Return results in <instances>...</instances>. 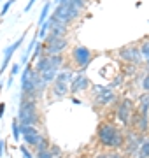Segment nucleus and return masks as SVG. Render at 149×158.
I'll return each mask as SVG.
<instances>
[{
  "instance_id": "1",
  "label": "nucleus",
  "mask_w": 149,
  "mask_h": 158,
  "mask_svg": "<svg viewBox=\"0 0 149 158\" xmlns=\"http://www.w3.org/2000/svg\"><path fill=\"white\" fill-rule=\"evenodd\" d=\"M98 141L105 148H121L125 137L112 123H102L98 128Z\"/></svg>"
},
{
  "instance_id": "2",
  "label": "nucleus",
  "mask_w": 149,
  "mask_h": 158,
  "mask_svg": "<svg viewBox=\"0 0 149 158\" xmlns=\"http://www.w3.org/2000/svg\"><path fill=\"white\" fill-rule=\"evenodd\" d=\"M18 121H19V125H32V127L39 121L37 107H35V100L21 98V104H19V113H18Z\"/></svg>"
},
{
  "instance_id": "3",
  "label": "nucleus",
  "mask_w": 149,
  "mask_h": 158,
  "mask_svg": "<svg viewBox=\"0 0 149 158\" xmlns=\"http://www.w3.org/2000/svg\"><path fill=\"white\" fill-rule=\"evenodd\" d=\"M79 9H75L72 4H70V0H63L62 4H58L56 9H54V12H53V18L54 19H58L60 23H63V25H69L72 19H75V18L79 16Z\"/></svg>"
},
{
  "instance_id": "4",
  "label": "nucleus",
  "mask_w": 149,
  "mask_h": 158,
  "mask_svg": "<svg viewBox=\"0 0 149 158\" xmlns=\"http://www.w3.org/2000/svg\"><path fill=\"white\" fill-rule=\"evenodd\" d=\"M72 79H74V74H72V70H69V69L60 70L56 81L53 83V93H54L58 98L67 97V93H69V85L72 83Z\"/></svg>"
},
{
  "instance_id": "5",
  "label": "nucleus",
  "mask_w": 149,
  "mask_h": 158,
  "mask_svg": "<svg viewBox=\"0 0 149 158\" xmlns=\"http://www.w3.org/2000/svg\"><path fill=\"white\" fill-rule=\"evenodd\" d=\"M32 72H34L32 67L25 69L23 76H21V91H23V98L35 100V98H39V93H37V90L34 86V81H32Z\"/></svg>"
},
{
  "instance_id": "6",
  "label": "nucleus",
  "mask_w": 149,
  "mask_h": 158,
  "mask_svg": "<svg viewBox=\"0 0 149 158\" xmlns=\"http://www.w3.org/2000/svg\"><path fill=\"white\" fill-rule=\"evenodd\" d=\"M46 55H60L65 48H67V39L65 37H54V35H47L46 37Z\"/></svg>"
},
{
  "instance_id": "7",
  "label": "nucleus",
  "mask_w": 149,
  "mask_h": 158,
  "mask_svg": "<svg viewBox=\"0 0 149 158\" xmlns=\"http://www.w3.org/2000/svg\"><path fill=\"white\" fill-rule=\"evenodd\" d=\"M116 114H118V119H119L125 127H130V125H132L130 116L133 114L132 100H130V98H123V102H119V106H118V109H116Z\"/></svg>"
},
{
  "instance_id": "8",
  "label": "nucleus",
  "mask_w": 149,
  "mask_h": 158,
  "mask_svg": "<svg viewBox=\"0 0 149 158\" xmlns=\"http://www.w3.org/2000/svg\"><path fill=\"white\" fill-rule=\"evenodd\" d=\"M142 141H144V137L140 135V132H130V134L125 137L126 155H128V156H137L139 149L142 146Z\"/></svg>"
},
{
  "instance_id": "9",
  "label": "nucleus",
  "mask_w": 149,
  "mask_h": 158,
  "mask_svg": "<svg viewBox=\"0 0 149 158\" xmlns=\"http://www.w3.org/2000/svg\"><path fill=\"white\" fill-rule=\"evenodd\" d=\"M72 58H74V62L81 67V72H84L88 67V63L91 62V51L88 49V48H84V46H77L72 51Z\"/></svg>"
},
{
  "instance_id": "10",
  "label": "nucleus",
  "mask_w": 149,
  "mask_h": 158,
  "mask_svg": "<svg viewBox=\"0 0 149 158\" xmlns=\"http://www.w3.org/2000/svg\"><path fill=\"white\" fill-rule=\"evenodd\" d=\"M93 93H95V100L102 106H107L111 102L116 100L114 91L111 90L109 86H100V85H93Z\"/></svg>"
},
{
  "instance_id": "11",
  "label": "nucleus",
  "mask_w": 149,
  "mask_h": 158,
  "mask_svg": "<svg viewBox=\"0 0 149 158\" xmlns=\"http://www.w3.org/2000/svg\"><path fill=\"white\" fill-rule=\"evenodd\" d=\"M119 56L125 60V62H130V63H140L144 60L142 58V53H140V48L137 46H125L119 49Z\"/></svg>"
},
{
  "instance_id": "12",
  "label": "nucleus",
  "mask_w": 149,
  "mask_h": 158,
  "mask_svg": "<svg viewBox=\"0 0 149 158\" xmlns=\"http://www.w3.org/2000/svg\"><path fill=\"white\" fill-rule=\"evenodd\" d=\"M88 86H90V81H88V77L84 76V72H79L74 79H72L70 91H72V93H77V91H81V90H86Z\"/></svg>"
},
{
  "instance_id": "13",
  "label": "nucleus",
  "mask_w": 149,
  "mask_h": 158,
  "mask_svg": "<svg viewBox=\"0 0 149 158\" xmlns=\"http://www.w3.org/2000/svg\"><path fill=\"white\" fill-rule=\"evenodd\" d=\"M23 39H25V35L21 37V39L14 40V44L9 46V48H7L6 51H4V62H2V67H0V76H2V74H4V70L7 69V63H9V60H11V56L14 55V51H16L18 48L21 46V40H23Z\"/></svg>"
},
{
  "instance_id": "14",
  "label": "nucleus",
  "mask_w": 149,
  "mask_h": 158,
  "mask_svg": "<svg viewBox=\"0 0 149 158\" xmlns=\"http://www.w3.org/2000/svg\"><path fill=\"white\" fill-rule=\"evenodd\" d=\"M49 21H51V27H49V34L54 35V37H65V34H67V25H63V23H60L58 19H54V18H49Z\"/></svg>"
},
{
  "instance_id": "15",
  "label": "nucleus",
  "mask_w": 149,
  "mask_h": 158,
  "mask_svg": "<svg viewBox=\"0 0 149 158\" xmlns=\"http://www.w3.org/2000/svg\"><path fill=\"white\" fill-rule=\"evenodd\" d=\"M135 127H137V130L140 132V134H144V132H147L149 128V116H140V114H133V121H132Z\"/></svg>"
},
{
  "instance_id": "16",
  "label": "nucleus",
  "mask_w": 149,
  "mask_h": 158,
  "mask_svg": "<svg viewBox=\"0 0 149 158\" xmlns=\"http://www.w3.org/2000/svg\"><path fill=\"white\" fill-rule=\"evenodd\" d=\"M49 69H53V63H51V56H42V58H39L37 62H35V67H34V70L35 72H39V74H42V72H46V70H49Z\"/></svg>"
},
{
  "instance_id": "17",
  "label": "nucleus",
  "mask_w": 149,
  "mask_h": 158,
  "mask_svg": "<svg viewBox=\"0 0 149 158\" xmlns=\"http://www.w3.org/2000/svg\"><path fill=\"white\" fill-rule=\"evenodd\" d=\"M139 114L140 116H149V91L139 97Z\"/></svg>"
},
{
  "instance_id": "18",
  "label": "nucleus",
  "mask_w": 149,
  "mask_h": 158,
  "mask_svg": "<svg viewBox=\"0 0 149 158\" xmlns=\"http://www.w3.org/2000/svg\"><path fill=\"white\" fill-rule=\"evenodd\" d=\"M32 81H34V86H35V90H37V93H39V97L44 93V90H46V83L42 81V76H40L39 72H32Z\"/></svg>"
},
{
  "instance_id": "19",
  "label": "nucleus",
  "mask_w": 149,
  "mask_h": 158,
  "mask_svg": "<svg viewBox=\"0 0 149 158\" xmlns=\"http://www.w3.org/2000/svg\"><path fill=\"white\" fill-rule=\"evenodd\" d=\"M58 74H60V70H56V69H49V70H46V72H42L40 76H42V81H44L46 85H51V83L56 81Z\"/></svg>"
},
{
  "instance_id": "20",
  "label": "nucleus",
  "mask_w": 149,
  "mask_h": 158,
  "mask_svg": "<svg viewBox=\"0 0 149 158\" xmlns=\"http://www.w3.org/2000/svg\"><path fill=\"white\" fill-rule=\"evenodd\" d=\"M135 158H149V137H144L142 146H140V149H139Z\"/></svg>"
},
{
  "instance_id": "21",
  "label": "nucleus",
  "mask_w": 149,
  "mask_h": 158,
  "mask_svg": "<svg viewBox=\"0 0 149 158\" xmlns=\"http://www.w3.org/2000/svg\"><path fill=\"white\" fill-rule=\"evenodd\" d=\"M49 9H51V2H46V4H44V9H42V12H40V16H39V23H37V25H39V28L47 21V14H49Z\"/></svg>"
},
{
  "instance_id": "22",
  "label": "nucleus",
  "mask_w": 149,
  "mask_h": 158,
  "mask_svg": "<svg viewBox=\"0 0 149 158\" xmlns=\"http://www.w3.org/2000/svg\"><path fill=\"white\" fill-rule=\"evenodd\" d=\"M46 42H39V44L35 46V51H34V58L35 60H39V58H42V56H46Z\"/></svg>"
},
{
  "instance_id": "23",
  "label": "nucleus",
  "mask_w": 149,
  "mask_h": 158,
  "mask_svg": "<svg viewBox=\"0 0 149 158\" xmlns=\"http://www.w3.org/2000/svg\"><path fill=\"white\" fill-rule=\"evenodd\" d=\"M140 53H142V58L149 63V40H144L142 46H140Z\"/></svg>"
},
{
  "instance_id": "24",
  "label": "nucleus",
  "mask_w": 149,
  "mask_h": 158,
  "mask_svg": "<svg viewBox=\"0 0 149 158\" xmlns=\"http://www.w3.org/2000/svg\"><path fill=\"white\" fill-rule=\"evenodd\" d=\"M12 135H14V139H19V134H21V127H19V121H18V119H14V121H12Z\"/></svg>"
},
{
  "instance_id": "25",
  "label": "nucleus",
  "mask_w": 149,
  "mask_h": 158,
  "mask_svg": "<svg viewBox=\"0 0 149 158\" xmlns=\"http://www.w3.org/2000/svg\"><path fill=\"white\" fill-rule=\"evenodd\" d=\"M35 148H37V153H42V151H47V149H49V144H47V141L42 137V141H40Z\"/></svg>"
},
{
  "instance_id": "26",
  "label": "nucleus",
  "mask_w": 149,
  "mask_h": 158,
  "mask_svg": "<svg viewBox=\"0 0 149 158\" xmlns=\"http://www.w3.org/2000/svg\"><path fill=\"white\" fill-rule=\"evenodd\" d=\"M49 151H51L53 158H60V156H62V149H60L58 146H54V144H53V146L49 148Z\"/></svg>"
},
{
  "instance_id": "27",
  "label": "nucleus",
  "mask_w": 149,
  "mask_h": 158,
  "mask_svg": "<svg viewBox=\"0 0 149 158\" xmlns=\"http://www.w3.org/2000/svg\"><path fill=\"white\" fill-rule=\"evenodd\" d=\"M14 2H16V0H7V2H6V6L2 7V12H0V14H2V16H4V14H7V11H9V7H11L12 4H14Z\"/></svg>"
},
{
  "instance_id": "28",
  "label": "nucleus",
  "mask_w": 149,
  "mask_h": 158,
  "mask_svg": "<svg viewBox=\"0 0 149 158\" xmlns=\"http://www.w3.org/2000/svg\"><path fill=\"white\" fill-rule=\"evenodd\" d=\"M142 88H144V91H149V74H146V76H144V79H142Z\"/></svg>"
},
{
  "instance_id": "29",
  "label": "nucleus",
  "mask_w": 149,
  "mask_h": 158,
  "mask_svg": "<svg viewBox=\"0 0 149 158\" xmlns=\"http://www.w3.org/2000/svg\"><path fill=\"white\" fill-rule=\"evenodd\" d=\"M37 158H53V155H51V151L47 149V151H42V153H39V155H37Z\"/></svg>"
},
{
  "instance_id": "30",
  "label": "nucleus",
  "mask_w": 149,
  "mask_h": 158,
  "mask_svg": "<svg viewBox=\"0 0 149 158\" xmlns=\"http://www.w3.org/2000/svg\"><path fill=\"white\" fill-rule=\"evenodd\" d=\"M19 149H21V153H23V158H34V156H32V153H30L25 146H21Z\"/></svg>"
},
{
  "instance_id": "31",
  "label": "nucleus",
  "mask_w": 149,
  "mask_h": 158,
  "mask_svg": "<svg viewBox=\"0 0 149 158\" xmlns=\"http://www.w3.org/2000/svg\"><path fill=\"white\" fill-rule=\"evenodd\" d=\"M19 72V63H16V65H12V70H11V76L12 77H14V76H16V74Z\"/></svg>"
},
{
  "instance_id": "32",
  "label": "nucleus",
  "mask_w": 149,
  "mask_h": 158,
  "mask_svg": "<svg viewBox=\"0 0 149 158\" xmlns=\"http://www.w3.org/2000/svg\"><path fill=\"white\" fill-rule=\"evenodd\" d=\"M35 2H37V0H30L28 4H26V7H25V12H28V11H30V9H32V6H34Z\"/></svg>"
},
{
  "instance_id": "33",
  "label": "nucleus",
  "mask_w": 149,
  "mask_h": 158,
  "mask_svg": "<svg viewBox=\"0 0 149 158\" xmlns=\"http://www.w3.org/2000/svg\"><path fill=\"white\" fill-rule=\"evenodd\" d=\"M4 109H6V104H0V118H2V114H4Z\"/></svg>"
},
{
  "instance_id": "34",
  "label": "nucleus",
  "mask_w": 149,
  "mask_h": 158,
  "mask_svg": "<svg viewBox=\"0 0 149 158\" xmlns=\"http://www.w3.org/2000/svg\"><path fill=\"white\" fill-rule=\"evenodd\" d=\"M4 155V141H0V156Z\"/></svg>"
},
{
  "instance_id": "35",
  "label": "nucleus",
  "mask_w": 149,
  "mask_h": 158,
  "mask_svg": "<svg viewBox=\"0 0 149 158\" xmlns=\"http://www.w3.org/2000/svg\"><path fill=\"white\" fill-rule=\"evenodd\" d=\"M97 158H109V155H98Z\"/></svg>"
},
{
  "instance_id": "36",
  "label": "nucleus",
  "mask_w": 149,
  "mask_h": 158,
  "mask_svg": "<svg viewBox=\"0 0 149 158\" xmlns=\"http://www.w3.org/2000/svg\"><path fill=\"white\" fill-rule=\"evenodd\" d=\"M146 74H149V69H147V72H146Z\"/></svg>"
},
{
  "instance_id": "37",
  "label": "nucleus",
  "mask_w": 149,
  "mask_h": 158,
  "mask_svg": "<svg viewBox=\"0 0 149 158\" xmlns=\"http://www.w3.org/2000/svg\"><path fill=\"white\" fill-rule=\"evenodd\" d=\"M60 158H62V156H60Z\"/></svg>"
}]
</instances>
